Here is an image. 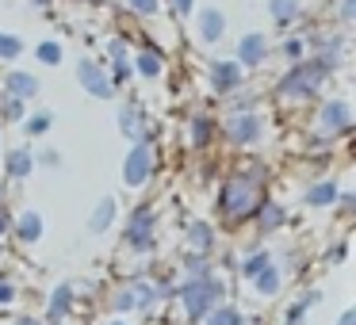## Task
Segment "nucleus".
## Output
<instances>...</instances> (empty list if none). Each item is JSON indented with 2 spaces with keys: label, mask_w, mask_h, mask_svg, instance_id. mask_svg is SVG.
I'll return each instance as SVG.
<instances>
[{
  "label": "nucleus",
  "mask_w": 356,
  "mask_h": 325,
  "mask_svg": "<svg viewBox=\"0 0 356 325\" xmlns=\"http://www.w3.org/2000/svg\"><path fill=\"white\" fill-rule=\"evenodd\" d=\"M257 134H261V119H257V115H238V119H230V138H234V142H253Z\"/></svg>",
  "instance_id": "423d86ee"
},
{
  "label": "nucleus",
  "mask_w": 356,
  "mask_h": 325,
  "mask_svg": "<svg viewBox=\"0 0 356 325\" xmlns=\"http://www.w3.org/2000/svg\"><path fill=\"white\" fill-rule=\"evenodd\" d=\"M131 8H134V12H154L157 0H131Z\"/></svg>",
  "instance_id": "bb28decb"
},
{
  "label": "nucleus",
  "mask_w": 356,
  "mask_h": 325,
  "mask_svg": "<svg viewBox=\"0 0 356 325\" xmlns=\"http://www.w3.org/2000/svg\"><path fill=\"white\" fill-rule=\"evenodd\" d=\"M207 325H241V317L238 314H234V310H218V314L215 317H211V322Z\"/></svg>",
  "instance_id": "4be33fe9"
},
{
  "label": "nucleus",
  "mask_w": 356,
  "mask_h": 325,
  "mask_svg": "<svg viewBox=\"0 0 356 325\" xmlns=\"http://www.w3.org/2000/svg\"><path fill=\"white\" fill-rule=\"evenodd\" d=\"M4 226H8V218H4V215H0V233H4Z\"/></svg>",
  "instance_id": "72a5a7b5"
},
{
  "label": "nucleus",
  "mask_w": 356,
  "mask_h": 325,
  "mask_svg": "<svg viewBox=\"0 0 356 325\" xmlns=\"http://www.w3.org/2000/svg\"><path fill=\"white\" fill-rule=\"evenodd\" d=\"M333 184H318L314 192H310V203H314V207H325V203H333Z\"/></svg>",
  "instance_id": "dca6fc26"
},
{
  "label": "nucleus",
  "mask_w": 356,
  "mask_h": 325,
  "mask_svg": "<svg viewBox=\"0 0 356 325\" xmlns=\"http://www.w3.org/2000/svg\"><path fill=\"white\" fill-rule=\"evenodd\" d=\"M8 172L12 176H27V172H31V157H27L24 149H16V153L8 157Z\"/></svg>",
  "instance_id": "9b49d317"
},
{
  "label": "nucleus",
  "mask_w": 356,
  "mask_h": 325,
  "mask_svg": "<svg viewBox=\"0 0 356 325\" xmlns=\"http://www.w3.org/2000/svg\"><path fill=\"white\" fill-rule=\"evenodd\" d=\"M211 77H215V88H230V85H238V65L218 62L215 69H211Z\"/></svg>",
  "instance_id": "1a4fd4ad"
},
{
  "label": "nucleus",
  "mask_w": 356,
  "mask_h": 325,
  "mask_svg": "<svg viewBox=\"0 0 356 325\" xmlns=\"http://www.w3.org/2000/svg\"><path fill=\"white\" fill-rule=\"evenodd\" d=\"M39 4H47V0H39Z\"/></svg>",
  "instance_id": "c9c22d12"
},
{
  "label": "nucleus",
  "mask_w": 356,
  "mask_h": 325,
  "mask_svg": "<svg viewBox=\"0 0 356 325\" xmlns=\"http://www.w3.org/2000/svg\"><path fill=\"white\" fill-rule=\"evenodd\" d=\"M261 54H264V39L261 35H249V39L241 42V62L253 65V62H261Z\"/></svg>",
  "instance_id": "9d476101"
},
{
  "label": "nucleus",
  "mask_w": 356,
  "mask_h": 325,
  "mask_svg": "<svg viewBox=\"0 0 356 325\" xmlns=\"http://www.w3.org/2000/svg\"><path fill=\"white\" fill-rule=\"evenodd\" d=\"M192 241H195V245H207L211 230H207V226H192Z\"/></svg>",
  "instance_id": "b1692460"
},
{
  "label": "nucleus",
  "mask_w": 356,
  "mask_h": 325,
  "mask_svg": "<svg viewBox=\"0 0 356 325\" xmlns=\"http://www.w3.org/2000/svg\"><path fill=\"white\" fill-rule=\"evenodd\" d=\"M192 134H195V142H207V134H211V126H207V123H200V119H195V126H192Z\"/></svg>",
  "instance_id": "a878e982"
},
{
  "label": "nucleus",
  "mask_w": 356,
  "mask_h": 325,
  "mask_svg": "<svg viewBox=\"0 0 356 325\" xmlns=\"http://www.w3.org/2000/svg\"><path fill=\"white\" fill-rule=\"evenodd\" d=\"M111 215H115V203H111V199H104V203H100V210L92 215V230H104V226L111 222Z\"/></svg>",
  "instance_id": "2eb2a0df"
},
{
  "label": "nucleus",
  "mask_w": 356,
  "mask_h": 325,
  "mask_svg": "<svg viewBox=\"0 0 356 325\" xmlns=\"http://www.w3.org/2000/svg\"><path fill=\"white\" fill-rule=\"evenodd\" d=\"M19 233H24L27 241L39 238V215H24V218H19Z\"/></svg>",
  "instance_id": "f3484780"
},
{
  "label": "nucleus",
  "mask_w": 356,
  "mask_h": 325,
  "mask_svg": "<svg viewBox=\"0 0 356 325\" xmlns=\"http://www.w3.org/2000/svg\"><path fill=\"white\" fill-rule=\"evenodd\" d=\"M318 73H322V65H307V69H295L291 77H287L284 85H280V88H284L287 96H291V92H295V96H307V92H314Z\"/></svg>",
  "instance_id": "7ed1b4c3"
},
{
  "label": "nucleus",
  "mask_w": 356,
  "mask_h": 325,
  "mask_svg": "<svg viewBox=\"0 0 356 325\" xmlns=\"http://www.w3.org/2000/svg\"><path fill=\"white\" fill-rule=\"evenodd\" d=\"M39 58H42V62H58V58H62V50H58L54 42H47V47L39 50Z\"/></svg>",
  "instance_id": "5701e85b"
},
{
  "label": "nucleus",
  "mask_w": 356,
  "mask_h": 325,
  "mask_svg": "<svg viewBox=\"0 0 356 325\" xmlns=\"http://www.w3.org/2000/svg\"><path fill=\"white\" fill-rule=\"evenodd\" d=\"M215 294H218V283H192V287L184 291L188 314H192V317H200L203 310H207L211 302H215Z\"/></svg>",
  "instance_id": "f03ea898"
},
{
  "label": "nucleus",
  "mask_w": 356,
  "mask_h": 325,
  "mask_svg": "<svg viewBox=\"0 0 356 325\" xmlns=\"http://www.w3.org/2000/svg\"><path fill=\"white\" fill-rule=\"evenodd\" d=\"M146 176H149V149L138 146L131 153V161H127V184H142Z\"/></svg>",
  "instance_id": "39448f33"
},
{
  "label": "nucleus",
  "mask_w": 356,
  "mask_h": 325,
  "mask_svg": "<svg viewBox=\"0 0 356 325\" xmlns=\"http://www.w3.org/2000/svg\"><path fill=\"white\" fill-rule=\"evenodd\" d=\"M345 123H348V111H345V103H330V108L322 111V126H325V131H341Z\"/></svg>",
  "instance_id": "6e6552de"
},
{
  "label": "nucleus",
  "mask_w": 356,
  "mask_h": 325,
  "mask_svg": "<svg viewBox=\"0 0 356 325\" xmlns=\"http://www.w3.org/2000/svg\"><path fill=\"white\" fill-rule=\"evenodd\" d=\"M8 88H12L16 96H31V92H35V81L27 77V73H12V77H8Z\"/></svg>",
  "instance_id": "f8f14e48"
},
{
  "label": "nucleus",
  "mask_w": 356,
  "mask_h": 325,
  "mask_svg": "<svg viewBox=\"0 0 356 325\" xmlns=\"http://www.w3.org/2000/svg\"><path fill=\"white\" fill-rule=\"evenodd\" d=\"M19 54V39L12 35H0V58H16Z\"/></svg>",
  "instance_id": "aec40b11"
},
{
  "label": "nucleus",
  "mask_w": 356,
  "mask_h": 325,
  "mask_svg": "<svg viewBox=\"0 0 356 325\" xmlns=\"http://www.w3.org/2000/svg\"><path fill=\"white\" fill-rule=\"evenodd\" d=\"M172 4H177L180 12H188V8H192V0H172Z\"/></svg>",
  "instance_id": "2f4dec72"
},
{
  "label": "nucleus",
  "mask_w": 356,
  "mask_h": 325,
  "mask_svg": "<svg viewBox=\"0 0 356 325\" xmlns=\"http://www.w3.org/2000/svg\"><path fill=\"white\" fill-rule=\"evenodd\" d=\"M77 73H81V81H85L88 92H96V96H111V81L104 77V73L96 69L92 62H81V69H77Z\"/></svg>",
  "instance_id": "20e7f679"
},
{
  "label": "nucleus",
  "mask_w": 356,
  "mask_h": 325,
  "mask_svg": "<svg viewBox=\"0 0 356 325\" xmlns=\"http://www.w3.org/2000/svg\"><path fill=\"white\" fill-rule=\"evenodd\" d=\"M157 69H161V62H157L154 54H142V58H138V73H146V77H154Z\"/></svg>",
  "instance_id": "412c9836"
},
{
  "label": "nucleus",
  "mask_w": 356,
  "mask_h": 325,
  "mask_svg": "<svg viewBox=\"0 0 356 325\" xmlns=\"http://www.w3.org/2000/svg\"><path fill=\"white\" fill-rule=\"evenodd\" d=\"M341 12H345V19H348L356 12V0H345V4H341Z\"/></svg>",
  "instance_id": "7c9ffc66"
},
{
  "label": "nucleus",
  "mask_w": 356,
  "mask_h": 325,
  "mask_svg": "<svg viewBox=\"0 0 356 325\" xmlns=\"http://www.w3.org/2000/svg\"><path fill=\"white\" fill-rule=\"evenodd\" d=\"M264 260H268V256H253V260H249V264H245V272H253V276H257V272H261V268H264Z\"/></svg>",
  "instance_id": "cd10ccee"
},
{
  "label": "nucleus",
  "mask_w": 356,
  "mask_h": 325,
  "mask_svg": "<svg viewBox=\"0 0 356 325\" xmlns=\"http://www.w3.org/2000/svg\"><path fill=\"white\" fill-rule=\"evenodd\" d=\"M222 31V16L218 12H203V39H218Z\"/></svg>",
  "instance_id": "ddd939ff"
},
{
  "label": "nucleus",
  "mask_w": 356,
  "mask_h": 325,
  "mask_svg": "<svg viewBox=\"0 0 356 325\" xmlns=\"http://www.w3.org/2000/svg\"><path fill=\"white\" fill-rule=\"evenodd\" d=\"M149 222H154L149 210H138V215L131 218V241H134V245H146V241H149Z\"/></svg>",
  "instance_id": "0eeeda50"
},
{
  "label": "nucleus",
  "mask_w": 356,
  "mask_h": 325,
  "mask_svg": "<svg viewBox=\"0 0 356 325\" xmlns=\"http://www.w3.org/2000/svg\"><path fill=\"white\" fill-rule=\"evenodd\" d=\"M8 299H12V287L4 283V279H0V302H8Z\"/></svg>",
  "instance_id": "c756f323"
},
{
  "label": "nucleus",
  "mask_w": 356,
  "mask_h": 325,
  "mask_svg": "<svg viewBox=\"0 0 356 325\" xmlns=\"http://www.w3.org/2000/svg\"><path fill=\"white\" fill-rule=\"evenodd\" d=\"M257 180H261V172H241V176L230 180V188H226V210H230V215H245V210L253 207Z\"/></svg>",
  "instance_id": "f257e3e1"
},
{
  "label": "nucleus",
  "mask_w": 356,
  "mask_h": 325,
  "mask_svg": "<svg viewBox=\"0 0 356 325\" xmlns=\"http://www.w3.org/2000/svg\"><path fill=\"white\" fill-rule=\"evenodd\" d=\"M264 222H268V226H272V222H280V210H276V207H268V210H264Z\"/></svg>",
  "instance_id": "c85d7f7f"
},
{
  "label": "nucleus",
  "mask_w": 356,
  "mask_h": 325,
  "mask_svg": "<svg viewBox=\"0 0 356 325\" xmlns=\"http://www.w3.org/2000/svg\"><path fill=\"white\" fill-rule=\"evenodd\" d=\"M276 283H280V276H276V272H272V268L257 272V287H261L264 294H272V291H276Z\"/></svg>",
  "instance_id": "a211bd4d"
},
{
  "label": "nucleus",
  "mask_w": 356,
  "mask_h": 325,
  "mask_svg": "<svg viewBox=\"0 0 356 325\" xmlns=\"http://www.w3.org/2000/svg\"><path fill=\"white\" fill-rule=\"evenodd\" d=\"M123 126H127V134H131V138H142V126H138V111H134V108H123Z\"/></svg>",
  "instance_id": "6ab92c4d"
},
{
  "label": "nucleus",
  "mask_w": 356,
  "mask_h": 325,
  "mask_svg": "<svg viewBox=\"0 0 356 325\" xmlns=\"http://www.w3.org/2000/svg\"><path fill=\"white\" fill-rule=\"evenodd\" d=\"M295 0H272V16L280 19V24H287V19H295Z\"/></svg>",
  "instance_id": "4468645a"
},
{
  "label": "nucleus",
  "mask_w": 356,
  "mask_h": 325,
  "mask_svg": "<svg viewBox=\"0 0 356 325\" xmlns=\"http://www.w3.org/2000/svg\"><path fill=\"white\" fill-rule=\"evenodd\" d=\"M65 306H70V291H65V287H62V291H58V299H54V317L62 314Z\"/></svg>",
  "instance_id": "393cba45"
},
{
  "label": "nucleus",
  "mask_w": 356,
  "mask_h": 325,
  "mask_svg": "<svg viewBox=\"0 0 356 325\" xmlns=\"http://www.w3.org/2000/svg\"><path fill=\"white\" fill-rule=\"evenodd\" d=\"M341 325H353V314H345V317H341Z\"/></svg>",
  "instance_id": "473e14b6"
},
{
  "label": "nucleus",
  "mask_w": 356,
  "mask_h": 325,
  "mask_svg": "<svg viewBox=\"0 0 356 325\" xmlns=\"http://www.w3.org/2000/svg\"><path fill=\"white\" fill-rule=\"evenodd\" d=\"M16 325H39V322H16Z\"/></svg>",
  "instance_id": "f704fd0d"
}]
</instances>
